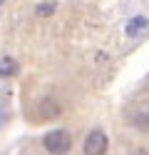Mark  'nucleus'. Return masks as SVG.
Returning <instances> with one entry per match:
<instances>
[{"instance_id": "obj_3", "label": "nucleus", "mask_w": 149, "mask_h": 155, "mask_svg": "<svg viewBox=\"0 0 149 155\" xmlns=\"http://www.w3.org/2000/svg\"><path fill=\"white\" fill-rule=\"evenodd\" d=\"M147 30H149V18L147 15H134V18H129L127 25H124V35L127 38H139Z\"/></svg>"}, {"instance_id": "obj_8", "label": "nucleus", "mask_w": 149, "mask_h": 155, "mask_svg": "<svg viewBox=\"0 0 149 155\" xmlns=\"http://www.w3.org/2000/svg\"><path fill=\"white\" fill-rule=\"evenodd\" d=\"M0 3H3V0H0Z\"/></svg>"}, {"instance_id": "obj_4", "label": "nucleus", "mask_w": 149, "mask_h": 155, "mask_svg": "<svg viewBox=\"0 0 149 155\" xmlns=\"http://www.w3.org/2000/svg\"><path fill=\"white\" fill-rule=\"evenodd\" d=\"M127 120H129V125H134L137 130H147L149 133V105H139V108L129 110Z\"/></svg>"}, {"instance_id": "obj_7", "label": "nucleus", "mask_w": 149, "mask_h": 155, "mask_svg": "<svg viewBox=\"0 0 149 155\" xmlns=\"http://www.w3.org/2000/svg\"><path fill=\"white\" fill-rule=\"evenodd\" d=\"M132 155H149V150H147V148H137Z\"/></svg>"}, {"instance_id": "obj_6", "label": "nucleus", "mask_w": 149, "mask_h": 155, "mask_svg": "<svg viewBox=\"0 0 149 155\" xmlns=\"http://www.w3.org/2000/svg\"><path fill=\"white\" fill-rule=\"evenodd\" d=\"M55 10H57V3H55V0H42V3H37L35 15H37V18H50Z\"/></svg>"}, {"instance_id": "obj_5", "label": "nucleus", "mask_w": 149, "mask_h": 155, "mask_svg": "<svg viewBox=\"0 0 149 155\" xmlns=\"http://www.w3.org/2000/svg\"><path fill=\"white\" fill-rule=\"evenodd\" d=\"M20 73V65L15 58H0V78H15Z\"/></svg>"}, {"instance_id": "obj_1", "label": "nucleus", "mask_w": 149, "mask_h": 155, "mask_svg": "<svg viewBox=\"0 0 149 155\" xmlns=\"http://www.w3.org/2000/svg\"><path fill=\"white\" fill-rule=\"evenodd\" d=\"M42 148L50 155H67L70 150H72V135H70L67 130H62V128H55V130L45 133Z\"/></svg>"}, {"instance_id": "obj_2", "label": "nucleus", "mask_w": 149, "mask_h": 155, "mask_svg": "<svg viewBox=\"0 0 149 155\" xmlns=\"http://www.w3.org/2000/svg\"><path fill=\"white\" fill-rule=\"evenodd\" d=\"M107 150H109V138H107V133L99 130V128H95V130L85 138L82 153H85V155H107Z\"/></svg>"}]
</instances>
